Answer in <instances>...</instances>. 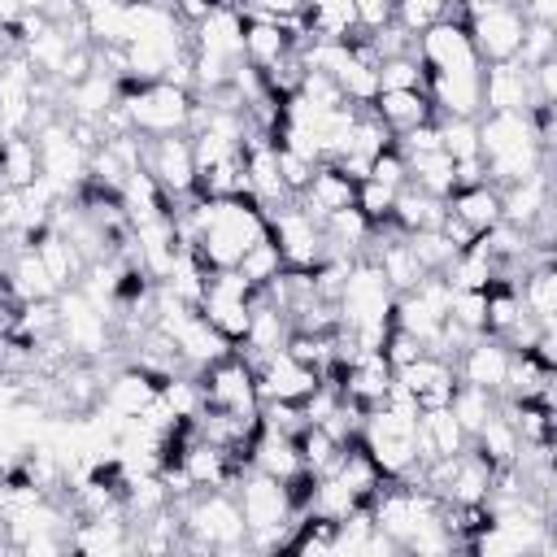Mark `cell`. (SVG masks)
Masks as SVG:
<instances>
[{
	"instance_id": "obj_1",
	"label": "cell",
	"mask_w": 557,
	"mask_h": 557,
	"mask_svg": "<svg viewBox=\"0 0 557 557\" xmlns=\"http://www.w3.org/2000/svg\"><path fill=\"white\" fill-rule=\"evenodd\" d=\"M479 161L487 170V183L505 187L540 165H553V152H544L531 113H479Z\"/></svg>"
},
{
	"instance_id": "obj_2",
	"label": "cell",
	"mask_w": 557,
	"mask_h": 557,
	"mask_svg": "<svg viewBox=\"0 0 557 557\" xmlns=\"http://www.w3.org/2000/svg\"><path fill=\"white\" fill-rule=\"evenodd\" d=\"M183 513V548L191 553H239L248 548V527L231 487H196L174 500Z\"/></svg>"
},
{
	"instance_id": "obj_3",
	"label": "cell",
	"mask_w": 557,
	"mask_h": 557,
	"mask_svg": "<svg viewBox=\"0 0 557 557\" xmlns=\"http://www.w3.org/2000/svg\"><path fill=\"white\" fill-rule=\"evenodd\" d=\"M117 104H122L131 131L144 135V139H152V135H183L191 126L196 91L174 87L165 78H157V83H122L117 87Z\"/></svg>"
},
{
	"instance_id": "obj_4",
	"label": "cell",
	"mask_w": 557,
	"mask_h": 557,
	"mask_svg": "<svg viewBox=\"0 0 557 557\" xmlns=\"http://www.w3.org/2000/svg\"><path fill=\"white\" fill-rule=\"evenodd\" d=\"M357 444L370 453L383 479H400L418 461V409H396V405L366 409Z\"/></svg>"
},
{
	"instance_id": "obj_5",
	"label": "cell",
	"mask_w": 557,
	"mask_h": 557,
	"mask_svg": "<svg viewBox=\"0 0 557 557\" xmlns=\"http://www.w3.org/2000/svg\"><path fill=\"white\" fill-rule=\"evenodd\" d=\"M109 331H113V313L100 309L91 296H83L78 287L57 292V335L61 344L83 357V361H100L109 352Z\"/></svg>"
},
{
	"instance_id": "obj_6",
	"label": "cell",
	"mask_w": 557,
	"mask_h": 557,
	"mask_svg": "<svg viewBox=\"0 0 557 557\" xmlns=\"http://www.w3.org/2000/svg\"><path fill=\"white\" fill-rule=\"evenodd\" d=\"M252 292L257 287L239 270H209L196 309L205 313V322L218 335H226L231 344H239L244 331H248V318H252Z\"/></svg>"
},
{
	"instance_id": "obj_7",
	"label": "cell",
	"mask_w": 557,
	"mask_h": 557,
	"mask_svg": "<svg viewBox=\"0 0 557 557\" xmlns=\"http://www.w3.org/2000/svg\"><path fill=\"white\" fill-rule=\"evenodd\" d=\"M265 222H270V239H274L278 252H283V265H292V270H313V265L326 257L322 218H313L300 200H287V205H278V209H265Z\"/></svg>"
},
{
	"instance_id": "obj_8",
	"label": "cell",
	"mask_w": 557,
	"mask_h": 557,
	"mask_svg": "<svg viewBox=\"0 0 557 557\" xmlns=\"http://www.w3.org/2000/svg\"><path fill=\"white\" fill-rule=\"evenodd\" d=\"M35 139V152H39V174L52 178L65 196H74L83 183H87V161L91 152L70 135V122L65 117H52L44 122L39 131H30Z\"/></svg>"
},
{
	"instance_id": "obj_9",
	"label": "cell",
	"mask_w": 557,
	"mask_h": 557,
	"mask_svg": "<svg viewBox=\"0 0 557 557\" xmlns=\"http://www.w3.org/2000/svg\"><path fill=\"white\" fill-rule=\"evenodd\" d=\"M139 165L152 174V183L161 187L165 200L191 196L196 191V152H191V135H152L139 148Z\"/></svg>"
},
{
	"instance_id": "obj_10",
	"label": "cell",
	"mask_w": 557,
	"mask_h": 557,
	"mask_svg": "<svg viewBox=\"0 0 557 557\" xmlns=\"http://www.w3.org/2000/svg\"><path fill=\"white\" fill-rule=\"evenodd\" d=\"M200 387H205V405L209 409H226V413H239V418H257V409H261L257 374L235 348L200 370Z\"/></svg>"
},
{
	"instance_id": "obj_11",
	"label": "cell",
	"mask_w": 557,
	"mask_h": 557,
	"mask_svg": "<svg viewBox=\"0 0 557 557\" xmlns=\"http://www.w3.org/2000/svg\"><path fill=\"white\" fill-rule=\"evenodd\" d=\"M483 113H527L535 104L531 70L522 61H487L479 74Z\"/></svg>"
},
{
	"instance_id": "obj_12",
	"label": "cell",
	"mask_w": 557,
	"mask_h": 557,
	"mask_svg": "<svg viewBox=\"0 0 557 557\" xmlns=\"http://www.w3.org/2000/svg\"><path fill=\"white\" fill-rule=\"evenodd\" d=\"M509 357H513V348L500 339V335H487V331H479L461 352H457V361H453V370H457V383H474V387H487V392H505V374H509Z\"/></svg>"
},
{
	"instance_id": "obj_13",
	"label": "cell",
	"mask_w": 557,
	"mask_h": 557,
	"mask_svg": "<svg viewBox=\"0 0 557 557\" xmlns=\"http://www.w3.org/2000/svg\"><path fill=\"white\" fill-rule=\"evenodd\" d=\"M252 374H257V400H296L300 405L322 383V374L313 366H305L300 357H292L287 348L270 352Z\"/></svg>"
},
{
	"instance_id": "obj_14",
	"label": "cell",
	"mask_w": 557,
	"mask_h": 557,
	"mask_svg": "<svg viewBox=\"0 0 557 557\" xmlns=\"http://www.w3.org/2000/svg\"><path fill=\"white\" fill-rule=\"evenodd\" d=\"M157 396H161V379L148 374V370L135 366V361H126V366H122L117 374H109L104 387H100V405H104V413L117 418V422L139 418Z\"/></svg>"
},
{
	"instance_id": "obj_15",
	"label": "cell",
	"mask_w": 557,
	"mask_h": 557,
	"mask_svg": "<svg viewBox=\"0 0 557 557\" xmlns=\"http://www.w3.org/2000/svg\"><path fill=\"white\" fill-rule=\"evenodd\" d=\"M396 379L413 392L418 409H444L448 396H453V387H457V370H453V361H444V357H435V352L413 357L409 366L396 370Z\"/></svg>"
},
{
	"instance_id": "obj_16",
	"label": "cell",
	"mask_w": 557,
	"mask_h": 557,
	"mask_svg": "<svg viewBox=\"0 0 557 557\" xmlns=\"http://www.w3.org/2000/svg\"><path fill=\"white\" fill-rule=\"evenodd\" d=\"M548 205H553V165H540L535 174L500 187V222H509V226L527 231Z\"/></svg>"
},
{
	"instance_id": "obj_17",
	"label": "cell",
	"mask_w": 557,
	"mask_h": 557,
	"mask_svg": "<svg viewBox=\"0 0 557 557\" xmlns=\"http://www.w3.org/2000/svg\"><path fill=\"white\" fill-rule=\"evenodd\" d=\"M392 379H396V370H392V361H387L383 352H357V357L344 366V374H339V392H344L348 400L374 409V405H383Z\"/></svg>"
},
{
	"instance_id": "obj_18",
	"label": "cell",
	"mask_w": 557,
	"mask_h": 557,
	"mask_svg": "<svg viewBox=\"0 0 557 557\" xmlns=\"http://www.w3.org/2000/svg\"><path fill=\"white\" fill-rule=\"evenodd\" d=\"M296 200H300V205H305L313 218H326V213H335V209L357 205V183H352V178H348V174H344L335 161H322Z\"/></svg>"
},
{
	"instance_id": "obj_19",
	"label": "cell",
	"mask_w": 557,
	"mask_h": 557,
	"mask_svg": "<svg viewBox=\"0 0 557 557\" xmlns=\"http://www.w3.org/2000/svg\"><path fill=\"white\" fill-rule=\"evenodd\" d=\"M248 466H252V470H265V474H274V479H283V483L305 470L300 448H296V435H283V431H274V426H257V435H252V444H248Z\"/></svg>"
},
{
	"instance_id": "obj_20",
	"label": "cell",
	"mask_w": 557,
	"mask_h": 557,
	"mask_svg": "<svg viewBox=\"0 0 557 557\" xmlns=\"http://www.w3.org/2000/svg\"><path fill=\"white\" fill-rule=\"evenodd\" d=\"M470 448V435L461 431V422L453 418V409H418V461L431 457H453Z\"/></svg>"
},
{
	"instance_id": "obj_21",
	"label": "cell",
	"mask_w": 557,
	"mask_h": 557,
	"mask_svg": "<svg viewBox=\"0 0 557 557\" xmlns=\"http://www.w3.org/2000/svg\"><path fill=\"white\" fill-rule=\"evenodd\" d=\"M444 209H448V200L444 196H431V191H422V187H413V183H400L396 187V196H392V226L396 231H431V226H440V218H444Z\"/></svg>"
},
{
	"instance_id": "obj_22",
	"label": "cell",
	"mask_w": 557,
	"mask_h": 557,
	"mask_svg": "<svg viewBox=\"0 0 557 557\" xmlns=\"http://www.w3.org/2000/svg\"><path fill=\"white\" fill-rule=\"evenodd\" d=\"M4 283H9V292H13L17 305H26V300H52L57 296V283L44 270V261H39L35 248H13V257L4 261Z\"/></svg>"
},
{
	"instance_id": "obj_23",
	"label": "cell",
	"mask_w": 557,
	"mask_h": 557,
	"mask_svg": "<svg viewBox=\"0 0 557 557\" xmlns=\"http://www.w3.org/2000/svg\"><path fill=\"white\" fill-rule=\"evenodd\" d=\"M296 44L287 39V30L270 17H244V61L257 65V70H270L278 65L283 57H292Z\"/></svg>"
},
{
	"instance_id": "obj_24",
	"label": "cell",
	"mask_w": 557,
	"mask_h": 557,
	"mask_svg": "<svg viewBox=\"0 0 557 557\" xmlns=\"http://www.w3.org/2000/svg\"><path fill=\"white\" fill-rule=\"evenodd\" d=\"M370 109L383 117V126H387L392 135L413 131V126H422V122L435 117V104H431L426 91H379V96L370 100Z\"/></svg>"
},
{
	"instance_id": "obj_25",
	"label": "cell",
	"mask_w": 557,
	"mask_h": 557,
	"mask_svg": "<svg viewBox=\"0 0 557 557\" xmlns=\"http://www.w3.org/2000/svg\"><path fill=\"white\" fill-rule=\"evenodd\" d=\"M35 252H39L44 270L52 274L57 292H65V287H78V278H83L87 261H83V252H78V248H74V244H70L61 231L44 226V231H39V239H35Z\"/></svg>"
},
{
	"instance_id": "obj_26",
	"label": "cell",
	"mask_w": 557,
	"mask_h": 557,
	"mask_svg": "<svg viewBox=\"0 0 557 557\" xmlns=\"http://www.w3.org/2000/svg\"><path fill=\"white\" fill-rule=\"evenodd\" d=\"M448 209L474 231V235H483L487 226H496L500 222V187L496 183H474V187H457L453 196H448Z\"/></svg>"
},
{
	"instance_id": "obj_27",
	"label": "cell",
	"mask_w": 557,
	"mask_h": 557,
	"mask_svg": "<svg viewBox=\"0 0 557 557\" xmlns=\"http://www.w3.org/2000/svg\"><path fill=\"white\" fill-rule=\"evenodd\" d=\"M518 300L540 326H557V270L553 265H531L518 278Z\"/></svg>"
},
{
	"instance_id": "obj_28",
	"label": "cell",
	"mask_w": 557,
	"mask_h": 557,
	"mask_svg": "<svg viewBox=\"0 0 557 557\" xmlns=\"http://www.w3.org/2000/svg\"><path fill=\"white\" fill-rule=\"evenodd\" d=\"M470 448H479L492 466H509L513 457H518V448H522V440H518V431H513V422H509V413L500 409V400H496V409L487 413V422L470 435Z\"/></svg>"
},
{
	"instance_id": "obj_29",
	"label": "cell",
	"mask_w": 557,
	"mask_h": 557,
	"mask_svg": "<svg viewBox=\"0 0 557 557\" xmlns=\"http://www.w3.org/2000/svg\"><path fill=\"white\" fill-rule=\"evenodd\" d=\"M313 39H357L361 22H357V0H309L305 9Z\"/></svg>"
},
{
	"instance_id": "obj_30",
	"label": "cell",
	"mask_w": 557,
	"mask_h": 557,
	"mask_svg": "<svg viewBox=\"0 0 557 557\" xmlns=\"http://www.w3.org/2000/svg\"><path fill=\"white\" fill-rule=\"evenodd\" d=\"M405 174L413 187L431 191V196H453V157L444 148H431V152H409L405 157Z\"/></svg>"
},
{
	"instance_id": "obj_31",
	"label": "cell",
	"mask_w": 557,
	"mask_h": 557,
	"mask_svg": "<svg viewBox=\"0 0 557 557\" xmlns=\"http://www.w3.org/2000/svg\"><path fill=\"white\" fill-rule=\"evenodd\" d=\"M448 409H453V418L461 422V431L474 435V431L487 422V413L496 409V392L474 387V383H457L453 396H448Z\"/></svg>"
},
{
	"instance_id": "obj_32",
	"label": "cell",
	"mask_w": 557,
	"mask_h": 557,
	"mask_svg": "<svg viewBox=\"0 0 557 557\" xmlns=\"http://www.w3.org/2000/svg\"><path fill=\"white\" fill-rule=\"evenodd\" d=\"M374 74H379V91H426V70H422L418 52L383 57Z\"/></svg>"
},
{
	"instance_id": "obj_33",
	"label": "cell",
	"mask_w": 557,
	"mask_h": 557,
	"mask_svg": "<svg viewBox=\"0 0 557 557\" xmlns=\"http://www.w3.org/2000/svg\"><path fill=\"white\" fill-rule=\"evenodd\" d=\"M235 270H239V274H244L252 287H265V283H270V278H278L287 265H283L278 244L265 235V239H257V244H252V248L239 257V265H235Z\"/></svg>"
},
{
	"instance_id": "obj_34",
	"label": "cell",
	"mask_w": 557,
	"mask_h": 557,
	"mask_svg": "<svg viewBox=\"0 0 557 557\" xmlns=\"http://www.w3.org/2000/svg\"><path fill=\"white\" fill-rule=\"evenodd\" d=\"M435 126H440V148L453 161L479 157V117H435Z\"/></svg>"
},
{
	"instance_id": "obj_35",
	"label": "cell",
	"mask_w": 557,
	"mask_h": 557,
	"mask_svg": "<svg viewBox=\"0 0 557 557\" xmlns=\"http://www.w3.org/2000/svg\"><path fill=\"white\" fill-rule=\"evenodd\" d=\"M405 239H409V248H413V257L422 261L426 274H440V270L461 252V248H453V244L440 235V226H431V231H409Z\"/></svg>"
},
{
	"instance_id": "obj_36",
	"label": "cell",
	"mask_w": 557,
	"mask_h": 557,
	"mask_svg": "<svg viewBox=\"0 0 557 557\" xmlns=\"http://www.w3.org/2000/svg\"><path fill=\"white\" fill-rule=\"evenodd\" d=\"M548 57H557V30H553V22H531V17H527L522 44H518V57H513V61L540 65V61H548Z\"/></svg>"
},
{
	"instance_id": "obj_37",
	"label": "cell",
	"mask_w": 557,
	"mask_h": 557,
	"mask_svg": "<svg viewBox=\"0 0 557 557\" xmlns=\"http://www.w3.org/2000/svg\"><path fill=\"white\" fill-rule=\"evenodd\" d=\"M392 196H396V187H387L379 178H361L357 183V209L370 218V226H379V222L392 218Z\"/></svg>"
},
{
	"instance_id": "obj_38",
	"label": "cell",
	"mask_w": 557,
	"mask_h": 557,
	"mask_svg": "<svg viewBox=\"0 0 557 557\" xmlns=\"http://www.w3.org/2000/svg\"><path fill=\"white\" fill-rule=\"evenodd\" d=\"M448 318L461 322L470 335H479L483 322H487V292H453L448 296Z\"/></svg>"
},
{
	"instance_id": "obj_39",
	"label": "cell",
	"mask_w": 557,
	"mask_h": 557,
	"mask_svg": "<svg viewBox=\"0 0 557 557\" xmlns=\"http://www.w3.org/2000/svg\"><path fill=\"white\" fill-rule=\"evenodd\" d=\"M440 13H444V0H396V22L405 30H413V35L426 30V26H435Z\"/></svg>"
},
{
	"instance_id": "obj_40",
	"label": "cell",
	"mask_w": 557,
	"mask_h": 557,
	"mask_svg": "<svg viewBox=\"0 0 557 557\" xmlns=\"http://www.w3.org/2000/svg\"><path fill=\"white\" fill-rule=\"evenodd\" d=\"M531 22H557V0H513Z\"/></svg>"
}]
</instances>
